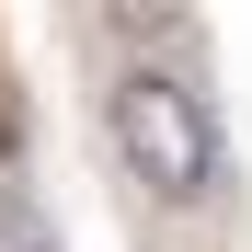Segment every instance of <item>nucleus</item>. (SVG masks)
I'll return each mask as SVG.
<instances>
[{"label": "nucleus", "instance_id": "nucleus-1", "mask_svg": "<svg viewBox=\"0 0 252 252\" xmlns=\"http://www.w3.org/2000/svg\"><path fill=\"white\" fill-rule=\"evenodd\" d=\"M103 126H115V160H126V184H138L149 206H218L229 138H218V103H206L184 69H149V58L115 69Z\"/></svg>", "mask_w": 252, "mask_h": 252}, {"label": "nucleus", "instance_id": "nucleus-2", "mask_svg": "<svg viewBox=\"0 0 252 252\" xmlns=\"http://www.w3.org/2000/svg\"><path fill=\"white\" fill-rule=\"evenodd\" d=\"M0 252H58L46 241V206H34L23 184H0Z\"/></svg>", "mask_w": 252, "mask_h": 252}]
</instances>
